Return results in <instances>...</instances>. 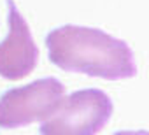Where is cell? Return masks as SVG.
Returning a JSON list of instances; mask_svg holds the SVG:
<instances>
[{
    "instance_id": "6da1fadb",
    "label": "cell",
    "mask_w": 149,
    "mask_h": 135,
    "mask_svg": "<svg viewBox=\"0 0 149 135\" xmlns=\"http://www.w3.org/2000/svg\"><path fill=\"white\" fill-rule=\"evenodd\" d=\"M47 56L67 72H81L107 81L130 79L137 74L130 46L100 28L63 25L46 35Z\"/></svg>"
},
{
    "instance_id": "7a4b0ae2",
    "label": "cell",
    "mask_w": 149,
    "mask_h": 135,
    "mask_svg": "<svg viewBox=\"0 0 149 135\" xmlns=\"http://www.w3.org/2000/svg\"><path fill=\"white\" fill-rule=\"evenodd\" d=\"M114 111L111 97L98 88H86L63 97L60 107L39 128L40 135H97Z\"/></svg>"
},
{
    "instance_id": "3957f363",
    "label": "cell",
    "mask_w": 149,
    "mask_h": 135,
    "mask_svg": "<svg viewBox=\"0 0 149 135\" xmlns=\"http://www.w3.org/2000/svg\"><path fill=\"white\" fill-rule=\"evenodd\" d=\"M63 97L65 86L54 77L7 90L0 97V128H21L44 121L60 107Z\"/></svg>"
},
{
    "instance_id": "277c9868",
    "label": "cell",
    "mask_w": 149,
    "mask_h": 135,
    "mask_svg": "<svg viewBox=\"0 0 149 135\" xmlns=\"http://www.w3.org/2000/svg\"><path fill=\"white\" fill-rule=\"evenodd\" d=\"M9 6V33L0 42V77L18 81L33 72L39 61V49L25 18L19 14L14 0Z\"/></svg>"
},
{
    "instance_id": "5b68a950",
    "label": "cell",
    "mask_w": 149,
    "mask_h": 135,
    "mask_svg": "<svg viewBox=\"0 0 149 135\" xmlns=\"http://www.w3.org/2000/svg\"><path fill=\"white\" fill-rule=\"evenodd\" d=\"M114 135H149V133H147V130H137V132H133V130H125V132H116Z\"/></svg>"
}]
</instances>
